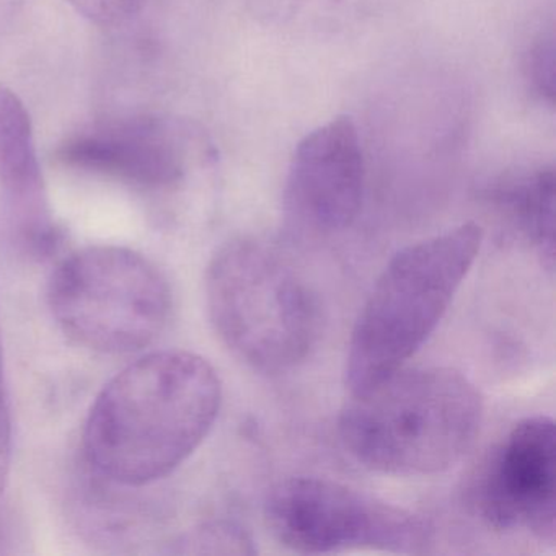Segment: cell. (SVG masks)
Masks as SVG:
<instances>
[{"label": "cell", "mask_w": 556, "mask_h": 556, "mask_svg": "<svg viewBox=\"0 0 556 556\" xmlns=\"http://www.w3.org/2000/svg\"><path fill=\"white\" fill-rule=\"evenodd\" d=\"M185 553H224V555H253L255 546L245 529L230 522L207 523L193 530L180 543Z\"/></svg>", "instance_id": "obj_12"}, {"label": "cell", "mask_w": 556, "mask_h": 556, "mask_svg": "<svg viewBox=\"0 0 556 556\" xmlns=\"http://www.w3.org/2000/svg\"><path fill=\"white\" fill-rule=\"evenodd\" d=\"M89 21L102 27L126 24L139 14L146 0H67Z\"/></svg>", "instance_id": "obj_14"}, {"label": "cell", "mask_w": 556, "mask_h": 556, "mask_svg": "<svg viewBox=\"0 0 556 556\" xmlns=\"http://www.w3.org/2000/svg\"><path fill=\"white\" fill-rule=\"evenodd\" d=\"M483 229L465 223L396 252L361 308L346 386L361 392L405 366L431 337L473 266Z\"/></svg>", "instance_id": "obj_4"}, {"label": "cell", "mask_w": 556, "mask_h": 556, "mask_svg": "<svg viewBox=\"0 0 556 556\" xmlns=\"http://www.w3.org/2000/svg\"><path fill=\"white\" fill-rule=\"evenodd\" d=\"M220 403L219 376L204 357L148 354L116 374L93 402L84 431L87 462L116 486L162 480L207 438Z\"/></svg>", "instance_id": "obj_1"}, {"label": "cell", "mask_w": 556, "mask_h": 556, "mask_svg": "<svg viewBox=\"0 0 556 556\" xmlns=\"http://www.w3.org/2000/svg\"><path fill=\"white\" fill-rule=\"evenodd\" d=\"M12 460V421L4 380V354L0 334V494L4 493Z\"/></svg>", "instance_id": "obj_15"}, {"label": "cell", "mask_w": 556, "mask_h": 556, "mask_svg": "<svg viewBox=\"0 0 556 556\" xmlns=\"http://www.w3.org/2000/svg\"><path fill=\"white\" fill-rule=\"evenodd\" d=\"M483 402L448 367H400L351 393L340 415L341 442L364 467L389 475L442 473L477 441Z\"/></svg>", "instance_id": "obj_2"}, {"label": "cell", "mask_w": 556, "mask_h": 556, "mask_svg": "<svg viewBox=\"0 0 556 556\" xmlns=\"http://www.w3.org/2000/svg\"><path fill=\"white\" fill-rule=\"evenodd\" d=\"M64 165L115 178L132 187L162 190L185 177L188 139L174 123L157 118L92 126L58 149Z\"/></svg>", "instance_id": "obj_9"}, {"label": "cell", "mask_w": 556, "mask_h": 556, "mask_svg": "<svg viewBox=\"0 0 556 556\" xmlns=\"http://www.w3.org/2000/svg\"><path fill=\"white\" fill-rule=\"evenodd\" d=\"M206 305L220 341L258 372L295 369L320 338L314 289L276 247L255 237L232 239L211 258Z\"/></svg>", "instance_id": "obj_3"}, {"label": "cell", "mask_w": 556, "mask_h": 556, "mask_svg": "<svg viewBox=\"0 0 556 556\" xmlns=\"http://www.w3.org/2000/svg\"><path fill=\"white\" fill-rule=\"evenodd\" d=\"M265 517L275 539L298 553L416 552L426 540L419 517L328 478L292 477L269 491Z\"/></svg>", "instance_id": "obj_6"}, {"label": "cell", "mask_w": 556, "mask_h": 556, "mask_svg": "<svg viewBox=\"0 0 556 556\" xmlns=\"http://www.w3.org/2000/svg\"><path fill=\"white\" fill-rule=\"evenodd\" d=\"M363 197V149L351 118L331 119L299 142L285 190L292 232L311 239L343 232L356 220Z\"/></svg>", "instance_id": "obj_8"}, {"label": "cell", "mask_w": 556, "mask_h": 556, "mask_svg": "<svg viewBox=\"0 0 556 556\" xmlns=\"http://www.w3.org/2000/svg\"><path fill=\"white\" fill-rule=\"evenodd\" d=\"M48 305L74 343L102 354L151 346L167 328L172 291L141 253L92 245L61 260L48 282Z\"/></svg>", "instance_id": "obj_5"}, {"label": "cell", "mask_w": 556, "mask_h": 556, "mask_svg": "<svg viewBox=\"0 0 556 556\" xmlns=\"http://www.w3.org/2000/svg\"><path fill=\"white\" fill-rule=\"evenodd\" d=\"M555 421L517 422L490 452L468 488L473 513L497 532L555 542Z\"/></svg>", "instance_id": "obj_7"}, {"label": "cell", "mask_w": 556, "mask_h": 556, "mask_svg": "<svg viewBox=\"0 0 556 556\" xmlns=\"http://www.w3.org/2000/svg\"><path fill=\"white\" fill-rule=\"evenodd\" d=\"M0 191L9 226L18 243L35 256L56 250L61 232L51 213L30 115L17 93L2 84Z\"/></svg>", "instance_id": "obj_10"}, {"label": "cell", "mask_w": 556, "mask_h": 556, "mask_svg": "<svg viewBox=\"0 0 556 556\" xmlns=\"http://www.w3.org/2000/svg\"><path fill=\"white\" fill-rule=\"evenodd\" d=\"M555 170L543 167L510 178L491 193L549 273L555 269Z\"/></svg>", "instance_id": "obj_11"}, {"label": "cell", "mask_w": 556, "mask_h": 556, "mask_svg": "<svg viewBox=\"0 0 556 556\" xmlns=\"http://www.w3.org/2000/svg\"><path fill=\"white\" fill-rule=\"evenodd\" d=\"M530 90L543 102L555 100V43L553 38L540 40L530 48L523 63Z\"/></svg>", "instance_id": "obj_13"}]
</instances>
